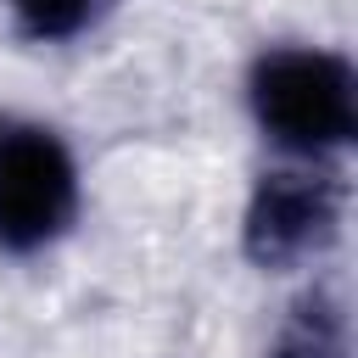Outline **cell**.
<instances>
[{"instance_id": "cell-2", "label": "cell", "mask_w": 358, "mask_h": 358, "mask_svg": "<svg viewBox=\"0 0 358 358\" xmlns=\"http://www.w3.org/2000/svg\"><path fill=\"white\" fill-rule=\"evenodd\" d=\"M341 213H347V190L336 179V162L280 157L274 168L257 173L246 196L241 252L268 274L308 268L341 241Z\"/></svg>"}, {"instance_id": "cell-5", "label": "cell", "mask_w": 358, "mask_h": 358, "mask_svg": "<svg viewBox=\"0 0 358 358\" xmlns=\"http://www.w3.org/2000/svg\"><path fill=\"white\" fill-rule=\"evenodd\" d=\"M17 28L39 45H67V39H84L90 28H101V17L117 6V0H6Z\"/></svg>"}, {"instance_id": "cell-4", "label": "cell", "mask_w": 358, "mask_h": 358, "mask_svg": "<svg viewBox=\"0 0 358 358\" xmlns=\"http://www.w3.org/2000/svg\"><path fill=\"white\" fill-rule=\"evenodd\" d=\"M263 358H352V319L330 285L302 291L268 336Z\"/></svg>"}, {"instance_id": "cell-3", "label": "cell", "mask_w": 358, "mask_h": 358, "mask_svg": "<svg viewBox=\"0 0 358 358\" xmlns=\"http://www.w3.org/2000/svg\"><path fill=\"white\" fill-rule=\"evenodd\" d=\"M78 196L73 145L50 123L0 112V252L34 257L56 246L78 218Z\"/></svg>"}, {"instance_id": "cell-1", "label": "cell", "mask_w": 358, "mask_h": 358, "mask_svg": "<svg viewBox=\"0 0 358 358\" xmlns=\"http://www.w3.org/2000/svg\"><path fill=\"white\" fill-rule=\"evenodd\" d=\"M257 134L296 162H336L358 134V73L330 45H274L246 73Z\"/></svg>"}]
</instances>
